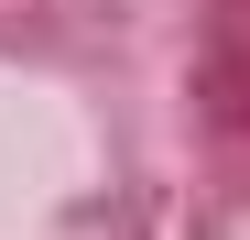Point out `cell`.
<instances>
[{
  "label": "cell",
  "mask_w": 250,
  "mask_h": 240,
  "mask_svg": "<svg viewBox=\"0 0 250 240\" xmlns=\"http://www.w3.org/2000/svg\"><path fill=\"white\" fill-rule=\"evenodd\" d=\"M131 22L120 0H0V66L22 76H109Z\"/></svg>",
  "instance_id": "obj_2"
},
{
  "label": "cell",
  "mask_w": 250,
  "mask_h": 240,
  "mask_svg": "<svg viewBox=\"0 0 250 240\" xmlns=\"http://www.w3.org/2000/svg\"><path fill=\"white\" fill-rule=\"evenodd\" d=\"M44 240H174V196L152 175H98V186L55 196Z\"/></svg>",
  "instance_id": "obj_3"
},
{
  "label": "cell",
  "mask_w": 250,
  "mask_h": 240,
  "mask_svg": "<svg viewBox=\"0 0 250 240\" xmlns=\"http://www.w3.org/2000/svg\"><path fill=\"white\" fill-rule=\"evenodd\" d=\"M163 153L185 208L250 218V0H163Z\"/></svg>",
  "instance_id": "obj_1"
}]
</instances>
